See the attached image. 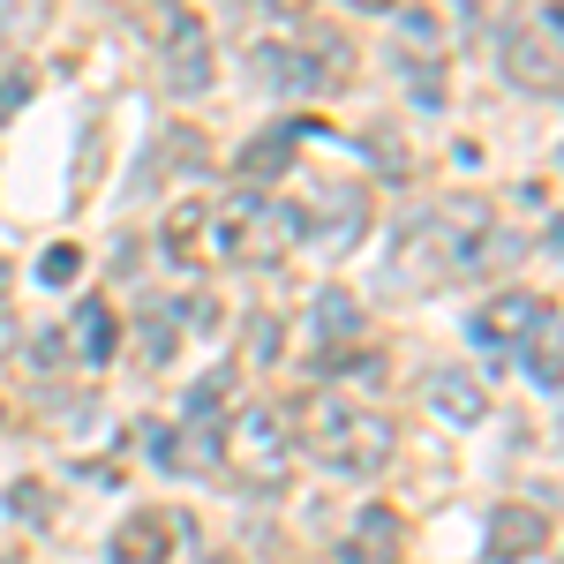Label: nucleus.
I'll use <instances>...</instances> for the list:
<instances>
[{
	"mask_svg": "<svg viewBox=\"0 0 564 564\" xmlns=\"http://www.w3.org/2000/svg\"><path fill=\"white\" fill-rule=\"evenodd\" d=\"M294 422H302V444H294V452H308L324 475L369 481V475H384L391 452H399V436H391L384 414H369V406H347L339 391H308Z\"/></svg>",
	"mask_w": 564,
	"mask_h": 564,
	"instance_id": "f257e3e1",
	"label": "nucleus"
},
{
	"mask_svg": "<svg viewBox=\"0 0 564 564\" xmlns=\"http://www.w3.org/2000/svg\"><path fill=\"white\" fill-rule=\"evenodd\" d=\"M218 467L241 481V489H286L294 481V414L279 406V399H249L226 436H218Z\"/></svg>",
	"mask_w": 564,
	"mask_h": 564,
	"instance_id": "f03ea898",
	"label": "nucleus"
},
{
	"mask_svg": "<svg viewBox=\"0 0 564 564\" xmlns=\"http://www.w3.org/2000/svg\"><path fill=\"white\" fill-rule=\"evenodd\" d=\"M481 234H489L481 204H436V212L399 241V286H444V279L475 271Z\"/></svg>",
	"mask_w": 564,
	"mask_h": 564,
	"instance_id": "7ed1b4c3",
	"label": "nucleus"
},
{
	"mask_svg": "<svg viewBox=\"0 0 564 564\" xmlns=\"http://www.w3.org/2000/svg\"><path fill=\"white\" fill-rule=\"evenodd\" d=\"M218 241L234 263H279L294 241H302V218L294 204H263V196H234L218 212Z\"/></svg>",
	"mask_w": 564,
	"mask_h": 564,
	"instance_id": "20e7f679",
	"label": "nucleus"
},
{
	"mask_svg": "<svg viewBox=\"0 0 564 564\" xmlns=\"http://www.w3.org/2000/svg\"><path fill=\"white\" fill-rule=\"evenodd\" d=\"M505 76L534 98H557L564 84V31H557V0H542V15H520L505 31Z\"/></svg>",
	"mask_w": 564,
	"mask_h": 564,
	"instance_id": "39448f33",
	"label": "nucleus"
},
{
	"mask_svg": "<svg viewBox=\"0 0 564 564\" xmlns=\"http://www.w3.org/2000/svg\"><path fill=\"white\" fill-rule=\"evenodd\" d=\"M188 550H196V527L174 505H135L129 520L113 527V542H106L113 564H181Z\"/></svg>",
	"mask_w": 564,
	"mask_h": 564,
	"instance_id": "423d86ee",
	"label": "nucleus"
},
{
	"mask_svg": "<svg viewBox=\"0 0 564 564\" xmlns=\"http://www.w3.org/2000/svg\"><path fill=\"white\" fill-rule=\"evenodd\" d=\"M218 384H226V369H212L204 384L188 391L181 430L159 444V459H166V467H181V475H218V436H226V422H218Z\"/></svg>",
	"mask_w": 564,
	"mask_h": 564,
	"instance_id": "0eeeda50",
	"label": "nucleus"
},
{
	"mask_svg": "<svg viewBox=\"0 0 564 564\" xmlns=\"http://www.w3.org/2000/svg\"><path fill=\"white\" fill-rule=\"evenodd\" d=\"M294 218H302V241L347 249V241L369 234V188H354V181H316L308 204H294Z\"/></svg>",
	"mask_w": 564,
	"mask_h": 564,
	"instance_id": "6e6552de",
	"label": "nucleus"
},
{
	"mask_svg": "<svg viewBox=\"0 0 564 564\" xmlns=\"http://www.w3.org/2000/svg\"><path fill=\"white\" fill-rule=\"evenodd\" d=\"M166 84H174V98H204V90L218 84L212 31H204V15H188V8H174V23H166Z\"/></svg>",
	"mask_w": 564,
	"mask_h": 564,
	"instance_id": "1a4fd4ad",
	"label": "nucleus"
},
{
	"mask_svg": "<svg viewBox=\"0 0 564 564\" xmlns=\"http://www.w3.org/2000/svg\"><path fill=\"white\" fill-rule=\"evenodd\" d=\"M308 332H316V369H324V377L354 369V347H361V302H354L347 286H324L316 308H308Z\"/></svg>",
	"mask_w": 564,
	"mask_h": 564,
	"instance_id": "9d476101",
	"label": "nucleus"
},
{
	"mask_svg": "<svg viewBox=\"0 0 564 564\" xmlns=\"http://www.w3.org/2000/svg\"><path fill=\"white\" fill-rule=\"evenodd\" d=\"M534 550H550V512L534 505H497L489 512V564H520Z\"/></svg>",
	"mask_w": 564,
	"mask_h": 564,
	"instance_id": "9b49d317",
	"label": "nucleus"
},
{
	"mask_svg": "<svg viewBox=\"0 0 564 564\" xmlns=\"http://www.w3.org/2000/svg\"><path fill=\"white\" fill-rule=\"evenodd\" d=\"M249 68L263 76V90H294V98H316V90H332L308 45H257V53H249Z\"/></svg>",
	"mask_w": 564,
	"mask_h": 564,
	"instance_id": "f8f14e48",
	"label": "nucleus"
},
{
	"mask_svg": "<svg viewBox=\"0 0 564 564\" xmlns=\"http://www.w3.org/2000/svg\"><path fill=\"white\" fill-rule=\"evenodd\" d=\"M542 308L550 302H534V294H497V302L475 316V347H520L527 332L542 324Z\"/></svg>",
	"mask_w": 564,
	"mask_h": 564,
	"instance_id": "ddd939ff",
	"label": "nucleus"
},
{
	"mask_svg": "<svg viewBox=\"0 0 564 564\" xmlns=\"http://www.w3.org/2000/svg\"><path fill=\"white\" fill-rule=\"evenodd\" d=\"M399 542H406V527L391 505H369L347 534V564H399Z\"/></svg>",
	"mask_w": 564,
	"mask_h": 564,
	"instance_id": "4468645a",
	"label": "nucleus"
},
{
	"mask_svg": "<svg viewBox=\"0 0 564 564\" xmlns=\"http://www.w3.org/2000/svg\"><path fill=\"white\" fill-rule=\"evenodd\" d=\"M68 347H76V361H113V347H121V316H113V302H76V324H68Z\"/></svg>",
	"mask_w": 564,
	"mask_h": 564,
	"instance_id": "2eb2a0df",
	"label": "nucleus"
},
{
	"mask_svg": "<svg viewBox=\"0 0 564 564\" xmlns=\"http://www.w3.org/2000/svg\"><path fill=\"white\" fill-rule=\"evenodd\" d=\"M430 406L444 414V422L475 430L481 414H489V391H481V377H467V369H436L430 377Z\"/></svg>",
	"mask_w": 564,
	"mask_h": 564,
	"instance_id": "dca6fc26",
	"label": "nucleus"
},
{
	"mask_svg": "<svg viewBox=\"0 0 564 564\" xmlns=\"http://www.w3.org/2000/svg\"><path fill=\"white\" fill-rule=\"evenodd\" d=\"M294 166V121H271L263 135H249V151L234 159V174L241 181H279Z\"/></svg>",
	"mask_w": 564,
	"mask_h": 564,
	"instance_id": "f3484780",
	"label": "nucleus"
},
{
	"mask_svg": "<svg viewBox=\"0 0 564 564\" xmlns=\"http://www.w3.org/2000/svg\"><path fill=\"white\" fill-rule=\"evenodd\" d=\"M520 361H527V377H534V391H557V302L542 308V324L520 339Z\"/></svg>",
	"mask_w": 564,
	"mask_h": 564,
	"instance_id": "a211bd4d",
	"label": "nucleus"
},
{
	"mask_svg": "<svg viewBox=\"0 0 564 564\" xmlns=\"http://www.w3.org/2000/svg\"><path fill=\"white\" fill-rule=\"evenodd\" d=\"M196 226H204V212H196V204H181V212L166 218V257H174V263L196 257Z\"/></svg>",
	"mask_w": 564,
	"mask_h": 564,
	"instance_id": "6ab92c4d",
	"label": "nucleus"
},
{
	"mask_svg": "<svg viewBox=\"0 0 564 564\" xmlns=\"http://www.w3.org/2000/svg\"><path fill=\"white\" fill-rule=\"evenodd\" d=\"M76 271H84V249H76V241H61V249H45V257H39V279H45V286H68Z\"/></svg>",
	"mask_w": 564,
	"mask_h": 564,
	"instance_id": "aec40b11",
	"label": "nucleus"
},
{
	"mask_svg": "<svg viewBox=\"0 0 564 564\" xmlns=\"http://www.w3.org/2000/svg\"><path fill=\"white\" fill-rule=\"evenodd\" d=\"M143 324H151V332H143V354H151V361H166V347H174V308L159 302Z\"/></svg>",
	"mask_w": 564,
	"mask_h": 564,
	"instance_id": "412c9836",
	"label": "nucleus"
},
{
	"mask_svg": "<svg viewBox=\"0 0 564 564\" xmlns=\"http://www.w3.org/2000/svg\"><path fill=\"white\" fill-rule=\"evenodd\" d=\"M15 512H23L31 527H45V520H53V512H45V481H15Z\"/></svg>",
	"mask_w": 564,
	"mask_h": 564,
	"instance_id": "4be33fe9",
	"label": "nucleus"
},
{
	"mask_svg": "<svg viewBox=\"0 0 564 564\" xmlns=\"http://www.w3.org/2000/svg\"><path fill=\"white\" fill-rule=\"evenodd\" d=\"M23 23H39V0H0V39H15Z\"/></svg>",
	"mask_w": 564,
	"mask_h": 564,
	"instance_id": "5701e85b",
	"label": "nucleus"
},
{
	"mask_svg": "<svg viewBox=\"0 0 564 564\" xmlns=\"http://www.w3.org/2000/svg\"><path fill=\"white\" fill-rule=\"evenodd\" d=\"M399 31H406V45H422V53H436V23L422 15V8H406V15H399Z\"/></svg>",
	"mask_w": 564,
	"mask_h": 564,
	"instance_id": "b1692460",
	"label": "nucleus"
},
{
	"mask_svg": "<svg viewBox=\"0 0 564 564\" xmlns=\"http://www.w3.org/2000/svg\"><path fill=\"white\" fill-rule=\"evenodd\" d=\"M23 98H31V76H23V68H15V76H0V121H8Z\"/></svg>",
	"mask_w": 564,
	"mask_h": 564,
	"instance_id": "393cba45",
	"label": "nucleus"
},
{
	"mask_svg": "<svg viewBox=\"0 0 564 564\" xmlns=\"http://www.w3.org/2000/svg\"><path fill=\"white\" fill-rule=\"evenodd\" d=\"M271 8H279V15H302V8H308V0H271Z\"/></svg>",
	"mask_w": 564,
	"mask_h": 564,
	"instance_id": "a878e982",
	"label": "nucleus"
},
{
	"mask_svg": "<svg viewBox=\"0 0 564 564\" xmlns=\"http://www.w3.org/2000/svg\"><path fill=\"white\" fill-rule=\"evenodd\" d=\"M354 8H369V15H377V8H399V0H354Z\"/></svg>",
	"mask_w": 564,
	"mask_h": 564,
	"instance_id": "bb28decb",
	"label": "nucleus"
},
{
	"mask_svg": "<svg viewBox=\"0 0 564 564\" xmlns=\"http://www.w3.org/2000/svg\"><path fill=\"white\" fill-rule=\"evenodd\" d=\"M459 8H481V0H459Z\"/></svg>",
	"mask_w": 564,
	"mask_h": 564,
	"instance_id": "cd10ccee",
	"label": "nucleus"
},
{
	"mask_svg": "<svg viewBox=\"0 0 564 564\" xmlns=\"http://www.w3.org/2000/svg\"><path fill=\"white\" fill-rule=\"evenodd\" d=\"M0 564H23V557H0Z\"/></svg>",
	"mask_w": 564,
	"mask_h": 564,
	"instance_id": "c85d7f7f",
	"label": "nucleus"
},
{
	"mask_svg": "<svg viewBox=\"0 0 564 564\" xmlns=\"http://www.w3.org/2000/svg\"><path fill=\"white\" fill-rule=\"evenodd\" d=\"M0 414H8V406H0Z\"/></svg>",
	"mask_w": 564,
	"mask_h": 564,
	"instance_id": "c756f323",
	"label": "nucleus"
}]
</instances>
